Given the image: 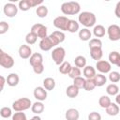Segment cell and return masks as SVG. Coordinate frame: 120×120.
I'll return each instance as SVG.
<instances>
[{"mask_svg": "<svg viewBox=\"0 0 120 120\" xmlns=\"http://www.w3.org/2000/svg\"><path fill=\"white\" fill-rule=\"evenodd\" d=\"M108 38L112 41H117L120 39V26L117 24H111L107 29Z\"/></svg>", "mask_w": 120, "mask_h": 120, "instance_id": "7", "label": "cell"}, {"mask_svg": "<svg viewBox=\"0 0 120 120\" xmlns=\"http://www.w3.org/2000/svg\"><path fill=\"white\" fill-rule=\"evenodd\" d=\"M31 110L34 113L39 114V113L43 112V111H44V104L41 101H36L35 103L32 104Z\"/></svg>", "mask_w": 120, "mask_h": 120, "instance_id": "27", "label": "cell"}, {"mask_svg": "<svg viewBox=\"0 0 120 120\" xmlns=\"http://www.w3.org/2000/svg\"><path fill=\"white\" fill-rule=\"evenodd\" d=\"M88 120H101V115L97 112H92L88 114Z\"/></svg>", "mask_w": 120, "mask_h": 120, "instance_id": "44", "label": "cell"}, {"mask_svg": "<svg viewBox=\"0 0 120 120\" xmlns=\"http://www.w3.org/2000/svg\"><path fill=\"white\" fill-rule=\"evenodd\" d=\"M97 86H96V83H95V82H94L93 79H86L85 83H84V87H83V89L85 91H92Z\"/></svg>", "mask_w": 120, "mask_h": 120, "instance_id": "36", "label": "cell"}, {"mask_svg": "<svg viewBox=\"0 0 120 120\" xmlns=\"http://www.w3.org/2000/svg\"><path fill=\"white\" fill-rule=\"evenodd\" d=\"M52 47H53V45H52L51 39L49 38V37H47V38L41 39L40 42H39V48H40L42 51H45V52H46V51H50Z\"/></svg>", "mask_w": 120, "mask_h": 120, "instance_id": "18", "label": "cell"}, {"mask_svg": "<svg viewBox=\"0 0 120 120\" xmlns=\"http://www.w3.org/2000/svg\"><path fill=\"white\" fill-rule=\"evenodd\" d=\"M36 13L39 18H45L48 15V8L44 5H40L37 8Z\"/></svg>", "mask_w": 120, "mask_h": 120, "instance_id": "32", "label": "cell"}, {"mask_svg": "<svg viewBox=\"0 0 120 120\" xmlns=\"http://www.w3.org/2000/svg\"><path fill=\"white\" fill-rule=\"evenodd\" d=\"M34 97L38 101H43L47 98V90L42 86H38L34 90Z\"/></svg>", "mask_w": 120, "mask_h": 120, "instance_id": "13", "label": "cell"}, {"mask_svg": "<svg viewBox=\"0 0 120 120\" xmlns=\"http://www.w3.org/2000/svg\"><path fill=\"white\" fill-rule=\"evenodd\" d=\"M85 79L82 77H77L75 79H73V84L78 88V89H82L84 87V83H85Z\"/></svg>", "mask_w": 120, "mask_h": 120, "instance_id": "35", "label": "cell"}, {"mask_svg": "<svg viewBox=\"0 0 120 120\" xmlns=\"http://www.w3.org/2000/svg\"><path fill=\"white\" fill-rule=\"evenodd\" d=\"M18 7L13 4V3H7L4 8H3V11L5 13V15L7 17H9V18H12V17H15L18 13Z\"/></svg>", "mask_w": 120, "mask_h": 120, "instance_id": "10", "label": "cell"}, {"mask_svg": "<svg viewBox=\"0 0 120 120\" xmlns=\"http://www.w3.org/2000/svg\"><path fill=\"white\" fill-rule=\"evenodd\" d=\"M106 92L110 96H117L118 95V92H119V87L115 83H111V84H109L107 86Z\"/></svg>", "mask_w": 120, "mask_h": 120, "instance_id": "31", "label": "cell"}, {"mask_svg": "<svg viewBox=\"0 0 120 120\" xmlns=\"http://www.w3.org/2000/svg\"><path fill=\"white\" fill-rule=\"evenodd\" d=\"M90 55L94 60H97V62L99 61L102 58V55H103L102 49L101 48H92V49H90Z\"/></svg>", "mask_w": 120, "mask_h": 120, "instance_id": "20", "label": "cell"}, {"mask_svg": "<svg viewBox=\"0 0 120 120\" xmlns=\"http://www.w3.org/2000/svg\"><path fill=\"white\" fill-rule=\"evenodd\" d=\"M114 14L117 18L120 19V1L117 2L116 6H115V9H114Z\"/></svg>", "mask_w": 120, "mask_h": 120, "instance_id": "47", "label": "cell"}, {"mask_svg": "<svg viewBox=\"0 0 120 120\" xmlns=\"http://www.w3.org/2000/svg\"><path fill=\"white\" fill-rule=\"evenodd\" d=\"M19 55L21 58L22 59H28L31 57V55L33 54L32 53V49L29 45H26V44H22L20 46L19 48Z\"/></svg>", "mask_w": 120, "mask_h": 120, "instance_id": "12", "label": "cell"}, {"mask_svg": "<svg viewBox=\"0 0 120 120\" xmlns=\"http://www.w3.org/2000/svg\"><path fill=\"white\" fill-rule=\"evenodd\" d=\"M29 63L32 66V68L35 67V66L43 64V56H42V54L41 53H38V52L33 53L31 55V57L29 58Z\"/></svg>", "mask_w": 120, "mask_h": 120, "instance_id": "14", "label": "cell"}, {"mask_svg": "<svg viewBox=\"0 0 120 120\" xmlns=\"http://www.w3.org/2000/svg\"><path fill=\"white\" fill-rule=\"evenodd\" d=\"M79 30V22H76L75 20H69L67 27V31L70 33H75Z\"/></svg>", "mask_w": 120, "mask_h": 120, "instance_id": "30", "label": "cell"}, {"mask_svg": "<svg viewBox=\"0 0 120 120\" xmlns=\"http://www.w3.org/2000/svg\"><path fill=\"white\" fill-rule=\"evenodd\" d=\"M74 64L79 68H84L86 67V58L84 56H82V55H78L74 59Z\"/></svg>", "mask_w": 120, "mask_h": 120, "instance_id": "28", "label": "cell"}, {"mask_svg": "<svg viewBox=\"0 0 120 120\" xmlns=\"http://www.w3.org/2000/svg\"><path fill=\"white\" fill-rule=\"evenodd\" d=\"M37 40H38V36H37L35 33L31 32V31L25 36V41H26V43L29 44V45L35 44V43L37 42Z\"/></svg>", "mask_w": 120, "mask_h": 120, "instance_id": "34", "label": "cell"}, {"mask_svg": "<svg viewBox=\"0 0 120 120\" xmlns=\"http://www.w3.org/2000/svg\"><path fill=\"white\" fill-rule=\"evenodd\" d=\"M48 37H49V38L51 39V41H52V43L53 47H54V46H56V45H58V44L60 43V42L58 41V39H57V38H56L52 34H51V35H50V36H48Z\"/></svg>", "mask_w": 120, "mask_h": 120, "instance_id": "46", "label": "cell"}, {"mask_svg": "<svg viewBox=\"0 0 120 120\" xmlns=\"http://www.w3.org/2000/svg\"><path fill=\"white\" fill-rule=\"evenodd\" d=\"M31 32L35 33L38 38H39L40 39H43L45 38H47V27L45 25H43L42 23H36L31 27Z\"/></svg>", "mask_w": 120, "mask_h": 120, "instance_id": "8", "label": "cell"}, {"mask_svg": "<svg viewBox=\"0 0 120 120\" xmlns=\"http://www.w3.org/2000/svg\"><path fill=\"white\" fill-rule=\"evenodd\" d=\"M68 21L69 19L66 16H58L53 20V25L57 29H59V31H67Z\"/></svg>", "mask_w": 120, "mask_h": 120, "instance_id": "9", "label": "cell"}, {"mask_svg": "<svg viewBox=\"0 0 120 120\" xmlns=\"http://www.w3.org/2000/svg\"><path fill=\"white\" fill-rule=\"evenodd\" d=\"M91 37H92V33L88 28H82L79 31V38L81 40H83V41L90 40Z\"/></svg>", "mask_w": 120, "mask_h": 120, "instance_id": "21", "label": "cell"}, {"mask_svg": "<svg viewBox=\"0 0 120 120\" xmlns=\"http://www.w3.org/2000/svg\"><path fill=\"white\" fill-rule=\"evenodd\" d=\"M12 120H27L26 115L22 112H16L12 115Z\"/></svg>", "mask_w": 120, "mask_h": 120, "instance_id": "42", "label": "cell"}, {"mask_svg": "<svg viewBox=\"0 0 120 120\" xmlns=\"http://www.w3.org/2000/svg\"><path fill=\"white\" fill-rule=\"evenodd\" d=\"M42 0H21L19 2L18 8L22 11H27L31 8L38 7L42 4Z\"/></svg>", "mask_w": 120, "mask_h": 120, "instance_id": "6", "label": "cell"}, {"mask_svg": "<svg viewBox=\"0 0 120 120\" xmlns=\"http://www.w3.org/2000/svg\"><path fill=\"white\" fill-rule=\"evenodd\" d=\"M119 111H120L119 106H118L116 103H111V104L109 105V107L106 108V112H107V114H109V115H111V116H115V115H117V114L119 113Z\"/></svg>", "mask_w": 120, "mask_h": 120, "instance_id": "22", "label": "cell"}, {"mask_svg": "<svg viewBox=\"0 0 120 120\" xmlns=\"http://www.w3.org/2000/svg\"><path fill=\"white\" fill-rule=\"evenodd\" d=\"M8 28H9V25H8V23L7 22L2 21V22H0V34H1V35H3V34H5L6 32H8Z\"/></svg>", "mask_w": 120, "mask_h": 120, "instance_id": "43", "label": "cell"}, {"mask_svg": "<svg viewBox=\"0 0 120 120\" xmlns=\"http://www.w3.org/2000/svg\"><path fill=\"white\" fill-rule=\"evenodd\" d=\"M109 62L111 64L115 65L118 68H120V53L116 51L111 52L109 54Z\"/></svg>", "mask_w": 120, "mask_h": 120, "instance_id": "16", "label": "cell"}, {"mask_svg": "<svg viewBox=\"0 0 120 120\" xmlns=\"http://www.w3.org/2000/svg\"><path fill=\"white\" fill-rule=\"evenodd\" d=\"M83 75L86 79H93L97 75L95 68H93L92 66H86L83 68Z\"/></svg>", "mask_w": 120, "mask_h": 120, "instance_id": "24", "label": "cell"}, {"mask_svg": "<svg viewBox=\"0 0 120 120\" xmlns=\"http://www.w3.org/2000/svg\"><path fill=\"white\" fill-rule=\"evenodd\" d=\"M81 74H82L81 68H77V67L75 66V67H72V68H71V69H70V71H69V73H68V76H69L71 79H75V78H77V77H80Z\"/></svg>", "mask_w": 120, "mask_h": 120, "instance_id": "38", "label": "cell"}, {"mask_svg": "<svg viewBox=\"0 0 120 120\" xmlns=\"http://www.w3.org/2000/svg\"><path fill=\"white\" fill-rule=\"evenodd\" d=\"M0 115L3 117V118H8L10 117L12 114V111L10 108L8 107H2L1 110H0Z\"/></svg>", "mask_w": 120, "mask_h": 120, "instance_id": "39", "label": "cell"}, {"mask_svg": "<svg viewBox=\"0 0 120 120\" xmlns=\"http://www.w3.org/2000/svg\"><path fill=\"white\" fill-rule=\"evenodd\" d=\"M52 34L58 39V41H59L60 43L63 42V41L65 40V38H66V36H65L64 32H62V31H59V30H57V31H53Z\"/></svg>", "mask_w": 120, "mask_h": 120, "instance_id": "41", "label": "cell"}, {"mask_svg": "<svg viewBox=\"0 0 120 120\" xmlns=\"http://www.w3.org/2000/svg\"><path fill=\"white\" fill-rule=\"evenodd\" d=\"M43 87L47 91H52L55 87V81L52 77H47L43 80Z\"/></svg>", "mask_w": 120, "mask_h": 120, "instance_id": "19", "label": "cell"}, {"mask_svg": "<svg viewBox=\"0 0 120 120\" xmlns=\"http://www.w3.org/2000/svg\"><path fill=\"white\" fill-rule=\"evenodd\" d=\"M115 102L117 105H120V94H118L116 97H115Z\"/></svg>", "mask_w": 120, "mask_h": 120, "instance_id": "49", "label": "cell"}, {"mask_svg": "<svg viewBox=\"0 0 120 120\" xmlns=\"http://www.w3.org/2000/svg\"><path fill=\"white\" fill-rule=\"evenodd\" d=\"M105 33H106V29L103 25L101 24H98L96 26H94V29H93V34L94 36L98 38H102L105 36Z\"/></svg>", "mask_w": 120, "mask_h": 120, "instance_id": "23", "label": "cell"}, {"mask_svg": "<svg viewBox=\"0 0 120 120\" xmlns=\"http://www.w3.org/2000/svg\"><path fill=\"white\" fill-rule=\"evenodd\" d=\"M96 68L101 73H109L111 71V68H112V66H111V63L109 61H105V60H99L97 62L96 64Z\"/></svg>", "mask_w": 120, "mask_h": 120, "instance_id": "11", "label": "cell"}, {"mask_svg": "<svg viewBox=\"0 0 120 120\" xmlns=\"http://www.w3.org/2000/svg\"><path fill=\"white\" fill-rule=\"evenodd\" d=\"M79 90L74 84H71L69 86H68L67 90H66V94L68 98H76L78 95H79Z\"/></svg>", "mask_w": 120, "mask_h": 120, "instance_id": "25", "label": "cell"}, {"mask_svg": "<svg viewBox=\"0 0 120 120\" xmlns=\"http://www.w3.org/2000/svg\"><path fill=\"white\" fill-rule=\"evenodd\" d=\"M0 79H1V90H3L4 85H5V82H7V79H5L4 76H1Z\"/></svg>", "mask_w": 120, "mask_h": 120, "instance_id": "48", "label": "cell"}, {"mask_svg": "<svg viewBox=\"0 0 120 120\" xmlns=\"http://www.w3.org/2000/svg\"><path fill=\"white\" fill-rule=\"evenodd\" d=\"M33 70H34V72L36 74H41L44 71V65L40 64V65L35 66V67H33Z\"/></svg>", "mask_w": 120, "mask_h": 120, "instance_id": "45", "label": "cell"}, {"mask_svg": "<svg viewBox=\"0 0 120 120\" xmlns=\"http://www.w3.org/2000/svg\"><path fill=\"white\" fill-rule=\"evenodd\" d=\"M93 80H94V82H95V83H96V86H98V87L103 86V85L106 83V82H107V78L105 77V75H103V74H101V73L97 74V75L93 78Z\"/></svg>", "mask_w": 120, "mask_h": 120, "instance_id": "26", "label": "cell"}, {"mask_svg": "<svg viewBox=\"0 0 120 120\" xmlns=\"http://www.w3.org/2000/svg\"><path fill=\"white\" fill-rule=\"evenodd\" d=\"M89 49L92 48H102V42L99 38H91L89 41Z\"/></svg>", "mask_w": 120, "mask_h": 120, "instance_id": "37", "label": "cell"}, {"mask_svg": "<svg viewBox=\"0 0 120 120\" xmlns=\"http://www.w3.org/2000/svg\"><path fill=\"white\" fill-rule=\"evenodd\" d=\"M65 56H66V51L63 47H56L55 49L52 50V58L56 65L60 66L64 62Z\"/></svg>", "mask_w": 120, "mask_h": 120, "instance_id": "4", "label": "cell"}, {"mask_svg": "<svg viewBox=\"0 0 120 120\" xmlns=\"http://www.w3.org/2000/svg\"><path fill=\"white\" fill-rule=\"evenodd\" d=\"M65 117L67 120H78L80 117V113L77 109L75 108H70L66 112Z\"/></svg>", "mask_w": 120, "mask_h": 120, "instance_id": "15", "label": "cell"}, {"mask_svg": "<svg viewBox=\"0 0 120 120\" xmlns=\"http://www.w3.org/2000/svg\"><path fill=\"white\" fill-rule=\"evenodd\" d=\"M19 81H20V78H19L18 74H16V73H10L7 77V83H8V85H9L11 87L16 86L19 83Z\"/></svg>", "mask_w": 120, "mask_h": 120, "instance_id": "17", "label": "cell"}, {"mask_svg": "<svg viewBox=\"0 0 120 120\" xmlns=\"http://www.w3.org/2000/svg\"><path fill=\"white\" fill-rule=\"evenodd\" d=\"M78 21L83 26H85V28H88V27H92L95 25L97 22V18L94 13L89 12V11H83L80 13L78 17Z\"/></svg>", "mask_w": 120, "mask_h": 120, "instance_id": "1", "label": "cell"}, {"mask_svg": "<svg viewBox=\"0 0 120 120\" xmlns=\"http://www.w3.org/2000/svg\"><path fill=\"white\" fill-rule=\"evenodd\" d=\"M0 65L4 68H11L14 66V59L9 54L0 50Z\"/></svg>", "mask_w": 120, "mask_h": 120, "instance_id": "5", "label": "cell"}, {"mask_svg": "<svg viewBox=\"0 0 120 120\" xmlns=\"http://www.w3.org/2000/svg\"><path fill=\"white\" fill-rule=\"evenodd\" d=\"M30 107H32V103L28 98H21L12 103V109L15 112H23Z\"/></svg>", "mask_w": 120, "mask_h": 120, "instance_id": "3", "label": "cell"}, {"mask_svg": "<svg viewBox=\"0 0 120 120\" xmlns=\"http://www.w3.org/2000/svg\"><path fill=\"white\" fill-rule=\"evenodd\" d=\"M30 120H41V118L39 117V116H38V115H36V116H33Z\"/></svg>", "mask_w": 120, "mask_h": 120, "instance_id": "50", "label": "cell"}, {"mask_svg": "<svg viewBox=\"0 0 120 120\" xmlns=\"http://www.w3.org/2000/svg\"><path fill=\"white\" fill-rule=\"evenodd\" d=\"M109 80L112 82H118L120 81V73L117 72V71L110 72V74H109Z\"/></svg>", "mask_w": 120, "mask_h": 120, "instance_id": "40", "label": "cell"}, {"mask_svg": "<svg viewBox=\"0 0 120 120\" xmlns=\"http://www.w3.org/2000/svg\"><path fill=\"white\" fill-rule=\"evenodd\" d=\"M112 102H111V99H110V98L108 97V96H101L100 98H99V99H98V104H99V106L101 107V108H104V109H106L107 107H109V105L111 104Z\"/></svg>", "mask_w": 120, "mask_h": 120, "instance_id": "33", "label": "cell"}, {"mask_svg": "<svg viewBox=\"0 0 120 120\" xmlns=\"http://www.w3.org/2000/svg\"><path fill=\"white\" fill-rule=\"evenodd\" d=\"M71 65H70V63L69 62H67V61H64L60 66H59V72L61 73V74H68V73H69V71H70V69H71Z\"/></svg>", "mask_w": 120, "mask_h": 120, "instance_id": "29", "label": "cell"}, {"mask_svg": "<svg viewBox=\"0 0 120 120\" xmlns=\"http://www.w3.org/2000/svg\"><path fill=\"white\" fill-rule=\"evenodd\" d=\"M81 6L78 2L70 1V2H65L61 6V11L65 15H76L80 12Z\"/></svg>", "mask_w": 120, "mask_h": 120, "instance_id": "2", "label": "cell"}]
</instances>
